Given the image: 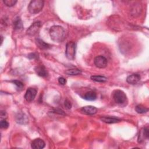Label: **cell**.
I'll use <instances>...</instances> for the list:
<instances>
[{
  "label": "cell",
  "instance_id": "obj_25",
  "mask_svg": "<svg viewBox=\"0 0 149 149\" xmlns=\"http://www.w3.org/2000/svg\"><path fill=\"white\" fill-rule=\"evenodd\" d=\"M38 54L36 53H31L30 54L28 55V58L30 59H37L38 58Z\"/></svg>",
  "mask_w": 149,
  "mask_h": 149
},
{
  "label": "cell",
  "instance_id": "obj_18",
  "mask_svg": "<svg viewBox=\"0 0 149 149\" xmlns=\"http://www.w3.org/2000/svg\"><path fill=\"white\" fill-rule=\"evenodd\" d=\"M90 78L92 80L95 81L96 82L104 83L107 81V78L106 77L101 75H93L90 77Z\"/></svg>",
  "mask_w": 149,
  "mask_h": 149
},
{
  "label": "cell",
  "instance_id": "obj_4",
  "mask_svg": "<svg viewBox=\"0 0 149 149\" xmlns=\"http://www.w3.org/2000/svg\"><path fill=\"white\" fill-rule=\"evenodd\" d=\"M76 44L74 41H69L66 45L65 55L69 60H73L76 55Z\"/></svg>",
  "mask_w": 149,
  "mask_h": 149
},
{
  "label": "cell",
  "instance_id": "obj_20",
  "mask_svg": "<svg viewBox=\"0 0 149 149\" xmlns=\"http://www.w3.org/2000/svg\"><path fill=\"white\" fill-rule=\"evenodd\" d=\"M135 110L138 113H144L148 112V109L142 105H137L135 107Z\"/></svg>",
  "mask_w": 149,
  "mask_h": 149
},
{
  "label": "cell",
  "instance_id": "obj_21",
  "mask_svg": "<svg viewBox=\"0 0 149 149\" xmlns=\"http://www.w3.org/2000/svg\"><path fill=\"white\" fill-rule=\"evenodd\" d=\"M12 82L15 84V85L16 86L17 88L19 90H22L24 87V84L23 83L19 81V80H13L12 81Z\"/></svg>",
  "mask_w": 149,
  "mask_h": 149
},
{
  "label": "cell",
  "instance_id": "obj_9",
  "mask_svg": "<svg viewBox=\"0 0 149 149\" xmlns=\"http://www.w3.org/2000/svg\"><path fill=\"white\" fill-rule=\"evenodd\" d=\"M16 121L20 125H26L29 122L27 116L22 112H18L16 115Z\"/></svg>",
  "mask_w": 149,
  "mask_h": 149
},
{
  "label": "cell",
  "instance_id": "obj_26",
  "mask_svg": "<svg viewBox=\"0 0 149 149\" xmlns=\"http://www.w3.org/2000/svg\"><path fill=\"white\" fill-rule=\"evenodd\" d=\"M58 82L61 85H65L66 83V80L63 77H59L58 78Z\"/></svg>",
  "mask_w": 149,
  "mask_h": 149
},
{
  "label": "cell",
  "instance_id": "obj_3",
  "mask_svg": "<svg viewBox=\"0 0 149 149\" xmlns=\"http://www.w3.org/2000/svg\"><path fill=\"white\" fill-rule=\"evenodd\" d=\"M112 97L114 101L118 105H125L127 101L126 94L120 90H116L113 92Z\"/></svg>",
  "mask_w": 149,
  "mask_h": 149
},
{
  "label": "cell",
  "instance_id": "obj_28",
  "mask_svg": "<svg viewBox=\"0 0 149 149\" xmlns=\"http://www.w3.org/2000/svg\"><path fill=\"white\" fill-rule=\"evenodd\" d=\"M1 44L2 43V41H3V39H2V37L1 36Z\"/></svg>",
  "mask_w": 149,
  "mask_h": 149
},
{
  "label": "cell",
  "instance_id": "obj_11",
  "mask_svg": "<svg viewBox=\"0 0 149 149\" xmlns=\"http://www.w3.org/2000/svg\"><path fill=\"white\" fill-rule=\"evenodd\" d=\"M149 137V132L148 127H144L140 130L138 136V142L141 143L144 139H148Z\"/></svg>",
  "mask_w": 149,
  "mask_h": 149
},
{
  "label": "cell",
  "instance_id": "obj_10",
  "mask_svg": "<svg viewBox=\"0 0 149 149\" xmlns=\"http://www.w3.org/2000/svg\"><path fill=\"white\" fill-rule=\"evenodd\" d=\"M45 143L43 140L37 138L33 140L31 143V147L33 149H42L44 148Z\"/></svg>",
  "mask_w": 149,
  "mask_h": 149
},
{
  "label": "cell",
  "instance_id": "obj_17",
  "mask_svg": "<svg viewBox=\"0 0 149 149\" xmlns=\"http://www.w3.org/2000/svg\"><path fill=\"white\" fill-rule=\"evenodd\" d=\"M84 98L88 101H94L97 98V94L93 91H89L85 94Z\"/></svg>",
  "mask_w": 149,
  "mask_h": 149
},
{
  "label": "cell",
  "instance_id": "obj_5",
  "mask_svg": "<svg viewBox=\"0 0 149 149\" xmlns=\"http://www.w3.org/2000/svg\"><path fill=\"white\" fill-rule=\"evenodd\" d=\"M41 26V23L40 21L34 22L27 30L26 33L29 36H34L36 34Z\"/></svg>",
  "mask_w": 149,
  "mask_h": 149
},
{
  "label": "cell",
  "instance_id": "obj_22",
  "mask_svg": "<svg viewBox=\"0 0 149 149\" xmlns=\"http://www.w3.org/2000/svg\"><path fill=\"white\" fill-rule=\"evenodd\" d=\"M3 2L6 6L11 7L14 6L16 3L17 1L16 0H4L3 1Z\"/></svg>",
  "mask_w": 149,
  "mask_h": 149
},
{
  "label": "cell",
  "instance_id": "obj_27",
  "mask_svg": "<svg viewBox=\"0 0 149 149\" xmlns=\"http://www.w3.org/2000/svg\"><path fill=\"white\" fill-rule=\"evenodd\" d=\"M5 116H6V112H5V111H2L1 112V118L2 119V117H4Z\"/></svg>",
  "mask_w": 149,
  "mask_h": 149
},
{
  "label": "cell",
  "instance_id": "obj_1",
  "mask_svg": "<svg viewBox=\"0 0 149 149\" xmlns=\"http://www.w3.org/2000/svg\"><path fill=\"white\" fill-rule=\"evenodd\" d=\"M49 33L52 40L56 42L63 41L65 38V30L61 26L55 25L52 26Z\"/></svg>",
  "mask_w": 149,
  "mask_h": 149
},
{
  "label": "cell",
  "instance_id": "obj_13",
  "mask_svg": "<svg viewBox=\"0 0 149 149\" xmlns=\"http://www.w3.org/2000/svg\"><path fill=\"white\" fill-rule=\"evenodd\" d=\"M140 80V76L138 74L134 73L127 76L126 78V81L130 84H136Z\"/></svg>",
  "mask_w": 149,
  "mask_h": 149
},
{
  "label": "cell",
  "instance_id": "obj_24",
  "mask_svg": "<svg viewBox=\"0 0 149 149\" xmlns=\"http://www.w3.org/2000/svg\"><path fill=\"white\" fill-rule=\"evenodd\" d=\"M64 105L65 107V108L68 109H69L72 108V104L70 102V101H69L68 99L65 100L64 101Z\"/></svg>",
  "mask_w": 149,
  "mask_h": 149
},
{
  "label": "cell",
  "instance_id": "obj_23",
  "mask_svg": "<svg viewBox=\"0 0 149 149\" xmlns=\"http://www.w3.org/2000/svg\"><path fill=\"white\" fill-rule=\"evenodd\" d=\"M9 126V123L4 119H1V122H0V127L2 129H7Z\"/></svg>",
  "mask_w": 149,
  "mask_h": 149
},
{
  "label": "cell",
  "instance_id": "obj_15",
  "mask_svg": "<svg viewBox=\"0 0 149 149\" xmlns=\"http://www.w3.org/2000/svg\"><path fill=\"white\" fill-rule=\"evenodd\" d=\"M36 43L37 45V47L40 48L41 49H47L51 47V45L46 42H45L43 40L40 39V38H36Z\"/></svg>",
  "mask_w": 149,
  "mask_h": 149
},
{
  "label": "cell",
  "instance_id": "obj_6",
  "mask_svg": "<svg viewBox=\"0 0 149 149\" xmlns=\"http://www.w3.org/2000/svg\"><path fill=\"white\" fill-rule=\"evenodd\" d=\"M94 62L96 67L101 69L105 68L107 66V63H108L107 59L105 56L102 55L97 56L94 58Z\"/></svg>",
  "mask_w": 149,
  "mask_h": 149
},
{
  "label": "cell",
  "instance_id": "obj_12",
  "mask_svg": "<svg viewBox=\"0 0 149 149\" xmlns=\"http://www.w3.org/2000/svg\"><path fill=\"white\" fill-rule=\"evenodd\" d=\"M34 70L37 75L42 77H45L48 74L46 68L43 65H38L36 66L34 68Z\"/></svg>",
  "mask_w": 149,
  "mask_h": 149
},
{
  "label": "cell",
  "instance_id": "obj_19",
  "mask_svg": "<svg viewBox=\"0 0 149 149\" xmlns=\"http://www.w3.org/2000/svg\"><path fill=\"white\" fill-rule=\"evenodd\" d=\"M65 73L68 75H70V76L79 75L81 73V71L79 69L73 68V69H70L66 70L65 71Z\"/></svg>",
  "mask_w": 149,
  "mask_h": 149
},
{
  "label": "cell",
  "instance_id": "obj_7",
  "mask_svg": "<svg viewBox=\"0 0 149 149\" xmlns=\"http://www.w3.org/2000/svg\"><path fill=\"white\" fill-rule=\"evenodd\" d=\"M37 93V90L33 87H29L26 90L24 98L27 102H31L35 98Z\"/></svg>",
  "mask_w": 149,
  "mask_h": 149
},
{
  "label": "cell",
  "instance_id": "obj_2",
  "mask_svg": "<svg viewBox=\"0 0 149 149\" xmlns=\"http://www.w3.org/2000/svg\"><path fill=\"white\" fill-rule=\"evenodd\" d=\"M44 3V2L41 0L31 1L28 5V10L31 14H37L42 10Z\"/></svg>",
  "mask_w": 149,
  "mask_h": 149
},
{
  "label": "cell",
  "instance_id": "obj_14",
  "mask_svg": "<svg viewBox=\"0 0 149 149\" xmlns=\"http://www.w3.org/2000/svg\"><path fill=\"white\" fill-rule=\"evenodd\" d=\"M101 120L106 123H115L120 121V119L115 116H102L100 118Z\"/></svg>",
  "mask_w": 149,
  "mask_h": 149
},
{
  "label": "cell",
  "instance_id": "obj_16",
  "mask_svg": "<svg viewBox=\"0 0 149 149\" xmlns=\"http://www.w3.org/2000/svg\"><path fill=\"white\" fill-rule=\"evenodd\" d=\"M13 27L16 30H21L23 28V25L21 19L19 17H16L13 21Z\"/></svg>",
  "mask_w": 149,
  "mask_h": 149
},
{
  "label": "cell",
  "instance_id": "obj_8",
  "mask_svg": "<svg viewBox=\"0 0 149 149\" xmlns=\"http://www.w3.org/2000/svg\"><path fill=\"white\" fill-rule=\"evenodd\" d=\"M97 111V109L93 106L91 105H88V106H85L82 107L80 109V112L85 115H94L96 113Z\"/></svg>",
  "mask_w": 149,
  "mask_h": 149
}]
</instances>
